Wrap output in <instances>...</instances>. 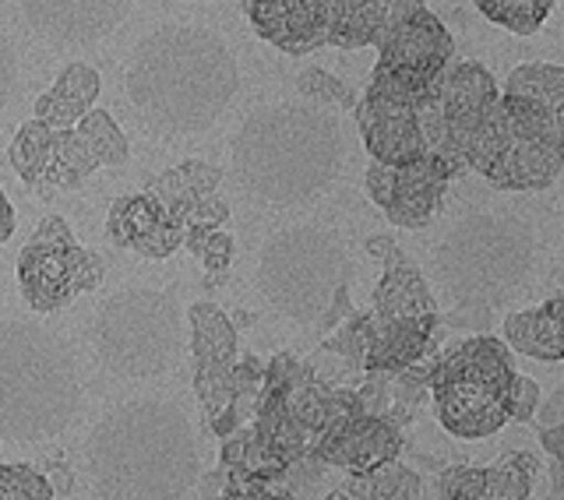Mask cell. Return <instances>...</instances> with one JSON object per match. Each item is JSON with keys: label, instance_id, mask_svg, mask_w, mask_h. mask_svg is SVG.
<instances>
[{"label": "cell", "instance_id": "1", "mask_svg": "<svg viewBox=\"0 0 564 500\" xmlns=\"http://www.w3.org/2000/svg\"><path fill=\"white\" fill-rule=\"evenodd\" d=\"M123 93L138 120L166 138L216 128L240 93L229 43L205 25H159L131 53Z\"/></svg>", "mask_w": 564, "mask_h": 500}, {"label": "cell", "instance_id": "2", "mask_svg": "<svg viewBox=\"0 0 564 500\" xmlns=\"http://www.w3.org/2000/svg\"><path fill=\"white\" fill-rule=\"evenodd\" d=\"M237 184L254 202L296 208L322 198L339 181L346 138L339 120L317 102L261 106L229 145Z\"/></svg>", "mask_w": 564, "mask_h": 500}, {"label": "cell", "instance_id": "3", "mask_svg": "<svg viewBox=\"0 0 564 500\" xmlns=\"http://www.w3.org/2000/svg\"><path fill=\"white\" fill-rule=\"evenodd\" d=\"M88 476L99 500H181L198 479V441L166 399H131L88 434Z\"/></svg>", "mask_w": 564, "mask_h": 500}, {"label": "cell", "instance_id": "4", "mask_svg": "<svg viewBox=\"0 0 564 500\" xmlns=\"http://www.w3.org/2000/svg\"><path fill=\"white\" fill-rule=\"evenodd\" d=\"M82 413V373L64 338L32 320H0V441L61 437Z\"/></svg>", "mask_w": 564, "mask_h": 500}, {"label": "cell", "instance_id": "5", "mask_svg": "<svg viewBox=\"0 0 564 500\" xmlns=\"http://www.w3.org/2000/svg\"><path fill=\"white\" fill-rule=\"evenodd\" d=\"M540 247L533 222L516 211H469L434 247V268L448 300L490 314L533 285Z\"/></svg>", "mask_w": 564, "mask_h": 500}, {"label": "cell", "instance_id": "6", "mask_svg": "<svg viewBox=\"0 0 564 500\" xmlns=\"http://www.w3.org/2000/svg\"><path fill=\"white\" fill-rule=\"evenodd\" d=\"M352 261L346 243L322 226H290L261 247L258 290L264 303L293 320L317 325L346 293Z\"/></svg>", "mask_w": 564, "mask_h": 500}, {"label": "cell", "instance_id": "7", "mask_svg": "<svg viewBox=\"0 0 564 500\" xmlns=\"http://www.w3.org/2000/svg\"><path fill=\"white\" fill-rule=\"evenodd\" d=\"M522 373L511 363L505 338L476 335L452 346L431 367V395L437 423L455 437H490L516 413Z\"/></svg>", "mask_w": 564, "mask_h": 500}, {"label": "cell", "instance_id": "8", "mask_svg": "<svg viewBox=\"0 0 564 500\" xmlns=\"http://www.w3.org/2000/svg\"><path fill=\"white\" fill-rule=\"evenodd\" d=\"M99 363L117 378L149 381L181 356V314L163 290L131 285L102 303L93 320Z\"/></svg>", "mask_w": 564, "mask_h": 500}, {"label": "cell", "instance_id": "9", "mask_svg": "<svg viewBox=\"0 0 564 500\" xmlns=\"http://www.w3.org/2000/svg\"><path fill=\"white\" fill-rule=\"evenodd\" d=\"M264 43L307 57L322 46L364 50V0H240Z\"/></svg>", "mask_w": 564, "mask_h": 500}, {"label": "cell", "instance_id": "10", "mask_svg": "<svg viewBox=\"0 0 564 500\" xmlns=\"http://www.w3.org/2000/svg\"><path fill=\"white\" fill-rule=\"evenodd\" d=\"M106 275V264L93 250L78 247L70 226L61 216H50L25 243L18 258L22 296L35 314H53L67 307L78 293L96 290Z\"/></svg>", "mask_w": 564, "mask_h": 500}, {"label": "cell", "instance_id": "11", "mask_svg": "<svg viewBox=\"0 0 564 500\" xmlns=\"http://www.w3.org/2000/svg\"><path fill=\"white\" fill-rule=\"evenodd\" d=\"M466 166L501 191H543L561 176L564 152L525 131L498 96L466 152Z\"/></svg>", "mask_w": 564, "mask_h": 500}, {"label": "cell", "instance_id": "12", "mask_svg": "<svg viewBox=\"0 0 564 500\" xmlns=\"http://www.w3.org/2000/svg\"><path fill=\"white\" fill-rule=\"evenodd\" d=\"M378 53L381 57L370 78L381 85H392L402 96L420 99L427 88L445 81V75L452 70L455 40L434 11L420 8L413 14H405L402 22L384 35L378 43Z\"/></svg>", "mask_w": 564, "mask_h": 500}, {"label": "cell", "instance_id": "13", "mask_svg": "<svg viewBox=\"0 0 564 500\" xmlns=\"http://www.w3.org/2000/svg\"><path fill=\"white\" fill-rule=\"evenodd\" d=\"M458 170L448 159L423 155L416 163L405 166H384L370 163L367 166V194L375 202L388 222L402 229H420L434 219V211L445 202L448 181Z\"/></svg>", "mask_w": 564, "mask_h": 500}, {"label": "cell", "instance_id": "14", "mask_svg": "<svg viewBox=\"0 0 564 500\" xmlns=\"http://www.w3.org/2000/svg\"><path fill=\"white\" fill-rule=\"evenodd\" d=\"M357 128L375 163L405 166L427 155L416 99L395 93L392 85H381L370 78L367 93L357 102Z\"/></svg>", "mask_w": 564, "mask_h": 500}, {"label": "cell", "instance_id": "15", "mask_svg": "<svg viewBox=\"0 0 564 500\" xmlns=\"http://www.w3.org/2000/svg\"><path fill=\"white\" fill-rule=\"evenodd\" d=\"M134 0H22L35 40L57 50H88L128 22Z\"/></svg>", "mask_w": 564, "mask_h": 500}, {"label": "cell", "instance_id": "16", "mask_svg": "<svg viewBox=\"0 0 564 500\" xmlns=\"http://www.w3.org/2000/svg\"><path fill=\"white\" fill-rule=\"evenodd\" d=\"M501 106L525 131L564 152V67L522 64L501 85Z\"/></svg>", "mask_w": 564, "mask_h": 500}, {"label": "cell", "instance_id": "17", "mask_svg": "<svg viewBox=\"0 0 564 500\" xmlns=\"http://www.w3.org/2000/svg\"><path fill=\"white\" fill-rule=\"evenodd\" d=\"M314 452L322 461H332V466L364 472L384 466V461H392L402 452V431L392 420L357 409V413L335 416L322 431V437H317Z\"/></svg>", "mask_w": 564, "mask_h": 500}, {"label": "cell", "instance_id": "18", "mask_svg": "<svg viewBox=\"0 0 564 500\" xmlns=\"http://www.w3.org/2000/svg\"><path fill=\"white\" fill-rule=\"evenodd\" d=\"M501 88L494 81V75L476 61L466 64H455L445 81H441V113H445V131L452 141V152L455 159L463 163L466 170V152L473 145L476 131L480 123L487 120V113L494 110L498 102Z\"/></svg>", "mask_w": 564, "mask_h": 500}, {"label": "cell", "instance_id": "19", "mask_svg": "<svg viewBox=\"0 0 564 500\" xmlns=\"http://www.w3.org/2000/svg\"><path fill=\"white\" fill-rule=\"evenodd\" d=\"M367 254L384 261V275L375 290V325H392V320H423L437 317V303L427 282L416 272V264L402 254L392 237H370Z\"/></svg>", "mask_w": 564, "mask_h": 500}, {"label": "cell", "instance_id": "20", "mask_svg": "<svg viewBox=\"0 0 564 500\" xmlns=\"http://www.w3.org/2000/svg\"><path fill=\"white\" fill-rule=\"evenodd\" d=\"M106 226H110V240L117 247L134 250V254L152 261L176 254V247H184L187 237V229L181 222H173L149 191L117 198Z\"/></svg>", "mask_w": 564, "mask_h": 500}, {"label": "cell", "instance_id": "21", "mask_svg": "<svg viewBox=\"0 0 564 500\" xmlns=\"http://www.w3.org/2000/svg\"><path fill=\"white\" fill-rule=\"evenodd\" d=\"M508 349L543 363L564 360V293H554L533 311H511L501 325Z\"/></svg>", "mask_w": 564, "mask_h": 500}, {"label": "cell", "instance_id": "22", "mask_svg": "<svg viewBox=\"0 0 564 500\" xmlns=\"http://www.w3.org/2000/svg\"><path fill=\"white\" fill-rule=\"evenodd\" d=\"M437 317L423 320H392V325H375L364 352V367L375 373H402L410 370L434 343Z\"/></svg>", "mask_w": 564, "mask_h": 500}, {"label": "cell", "instance_id": "23", "mask_svg": "<svg viewBox=\"0 0 564 500\" xmlns=\"http://www.w3.org/2000/svg\"><path fill=\"white\" fill-rule=\"evenodd\" d=\"M99 88H102V81H99L96 67H88L82 61L64 64V70L57 75V85L35 99V120L50 123L53 131L75 128V123L96 106Z\"/></svg>", "mask_w": 564, "mask_h": 500}, {"label": "cell", "instance_id": "24", "mask_svg": "<svg viewBox=\"0 0 564 500\" xmlns=\"http://www.w3.org/2000/svg\"><path fill=\"white\" fill-rule=\"evenodd\" d=\"M219 181H223V173L216 166L198 163V159H187V163H176L173 170L152 176L149 194L173 222H181L187 229L191 211L198 208L208 194H216Z\"/></svg>", "mask_w": 564, "mask_h": 500}, {"label": "cell", "instance_id": "25", "mask_svg": "<svg viewBox=\"0 0 564 500\" xmlns=\"http://www.w3.org/2000/svg\"><path fill=\"white\" fill-rule=\"evenodd\" d=\"M191 346L198 367H237V328L216 303L191 307Z\"/></svg>", "mask_w": 564, "mask_h": 500}, {"label": "cell", "instance_id": "26", "mask_svg": "<svg viewBox=\"0 0 564 500\" xmlns=\"http://www.w3.org/2000/svg\"><path fill=\"white\" fill-rule=\"evenodd\" d=\"M325 500H420V476L392 458L384 466L357 472Z\"/></svg>", "mask_w": 564, "mask_h": 500}, {"label": "cell", "instance_id": "27", "mask_svg": "<svg viewBox=\"0 0 564 500\" xmlns=\"http://www.w3.org/2000/svg\"><path fill=\"white\" fill-rule=\"evenodd\" d=\"M99 166V159L88 149V141L75 131V128H64L53 134V152H50V166L43 184L50 187H78L93 176Z\"/></svg>", "mask_w": 564, "mask_h": 500}, {"label": "cell", "instance_id": "28", "mask_svg": "<svg viewBox=\"0 0 564 500\" xmlns=\"http://www.w3.org/2000/svg\"><path fill=\"white\" fill-rule=\"evenodd\" d=\"M53 134L57 131L43 120H29L18 128L11 149H8V159L25 184H43L46 166H50V152H53Z\"/></svg>", "mask_w": 564, "mask_h": 500}, {"label": "cell", "instance_id": "29", "mask_svg": "<svg viewBox=\"0 0 564 500\" xmlns=\"http://www.w3.org/2000/svg\"><path fill=\"white\" fill-rule=\"evenodd\" d=\"M536 458L529 452H511L498 466L484 469V500H525L536 479Z\"/></svg>", "mask_w": 564, "mask_h": 500}, {"label": "cell", "instance_id": "30", "mask_svg": "<svg viewBox=\"0 0 564 500\" xmlns=\"http://www.w3.org/2000/svg\"><path fill=\"white\" fill-rule=\"evenodd\" d=\"M473 4L498 29H508L516 35H533L546 22V14L554 11L557 0H473Z\"/></svg>", "mask_w": 564, "mask_h": 500}, {"label": "cell", "instance_id": "31", "mask_svg": "<svg viewBox=\"0 0 564 500\" xmlns=\"http://www.w3.org/2000/svg\"><path fill=\"white\" fill-rule=\"evenodd\" d=\"M75 131L88 141V149H93V155L99 159V166H123L131 159L128 138H123L117 120L106 110H96L93 106V110L75 123Z\"/></svg>", "mask_w": 564, "mask_h": 500}, {"label": "cell", "instance_id": "32", "mask_svg": "<svg viewBox=\"0 0 564 500\" xmlns=\"http://www.w3.org/2000/svg\"><path fill=\"white\" fill-rule=\"evenodd\" d=\"M296 88H300V96L317 102V106H325V110H357V88L346 85L343 78H335L328 75V70L322 67H307V70H300V78H296Z\"/></svg>", "mask_w": 564, "mask_h": 500}, {"label": "cell", "instance_id": "33", "mask_svg": "<svg viewBox=\"0 0 564 500\" xmlns=\"http://www.w3.org/2000/svg\"><path fill=\"white\" fill-rule=\"evenodd\" d=\"M427 8L423 0H364V46H378L405 14Z\"/></svg>", "mask_w": 564, "mask_h": 500}, {"label": "cell", "instance_id": "34", "mask_svg": "<svg viewBox=\"0 0 564 500\" xmlns=\"http://www.w3.org/2000/svg\"><path fill=\"white\" fill-rule=\"evenodd\" d=\"M0 500H53V487L32 466H0Z\"/></svg>", "mask_w": 564, "mask_h": 500}, {"label": "cell", "instance_id": "35", "mask_svg": "<svg viewBox=\"0 0 564 500\" xmlns=\"http://www.w3.org/2000/svg\"><path fill=\"white\" fill-rule=\"evenodd\" d=\"M184 243L205 261L208 272H226L229 261H234V240L223 229H187Z\"/></svg>", "mask_w": 564, "mask_h": 500}, {"label": "cell", "instance_id": "36", "mask_svg": "<svg viewBox=\"0 0 564 500\" xmlns=\"http://www.w3.org/2000/svg\"><path fill=\"white\" fill-rule=\"evenodd\" d=\"M441 500H484V469L476 466H452L437 479Z\"/></svg>", "mask_w": 564, "mask_h": 500}, {"label": "cell", "instance_id": "37", "mask_svg": "<svg viewBox=\"0 0 564 500\" xmlns=\"http://www.w3.org/2000/svg\"><path fill=\"white\" fill-rule=\"evenodd\" d=\"M14 81H18V53L14 43L8 40V32H0V110L8 106Z\"/></svg>", "mask_w": 564, "mask_h": 500}, {"label": "cell", "instance_id": "38", "mask_svg": "<svg viewBox=\"0 0 564 500\" xmlns=\"http://www.w3.org/2000/svg\"><path fill=\"white\" fill-rule=\"evenodd\" d=\"M543 437L546 444H554V448H564V388L557 391V395L543 405Z\"/></svg>", "mask_w": 564, "mask_h": 500}, {"label": "cell", "instance_id": "39", "mask_svg": "<svg viewBox=\"0 0 564 500\" xmlns=\"http://www.w3.org/2000/svg\"><path fill=\"white\" fill-rule=\"evenodd\" d=\"M540 402V388L533 378H519V391H516V413H511V423H525L529 416L536 413Z\"/></svg>", "mask_w": 564, "mask_h": 500}, {"label": "cell", "instance_id": "40", "mask_svg": "<svg viewBox=\"0 0 564 500\" xmlns=\"http://www.w3.org/2000/svg\"><path fill=\"white\" fill-rule=\"evenodd\" d=\"M14 237V205L8 202V194L0 191V243H8Z\"/></svg>", "mask_w": 564, "mask_h": 500}, {"label": "cell", "instance_id": "41", "mask_svg": "<svg viewBox=\"0 0 564 500\" xmlns=\"http://www.w3.org/2000/svg\"><path fill=\"white\" fill-rule=\"evenodd\" d=\"M229 500H290V497H282V493H264V490H254L251 497H229Z\"/></svg>", "mask_w": 564, "mask_h": 500}, {"label": "cell", "instance_id": "42", "mask_svg": "<svg viewBox=\"0 0 564 500\" xmlns=\"http://www.w3.org/2000/svg\"><path fill=\"white\" fill-rule=\"evenodd\" d=\"M561 243H564V208H561Z\"/></svg>", "mask_w": 564, "mask_h": 500}, {"label": "cell", "instance_id": "43", "mask_svg": "<svg viewBox=\"0 0 564 500\" xmlns=\"http://www.w3.org/2000/svg\"><path fill=\"white\" fill-rule=\"evenodd\" d=\"M191 4H205V0H191Z\"/></svg>", "mask_w": 564, "mask_h": 500}]
</instances>
